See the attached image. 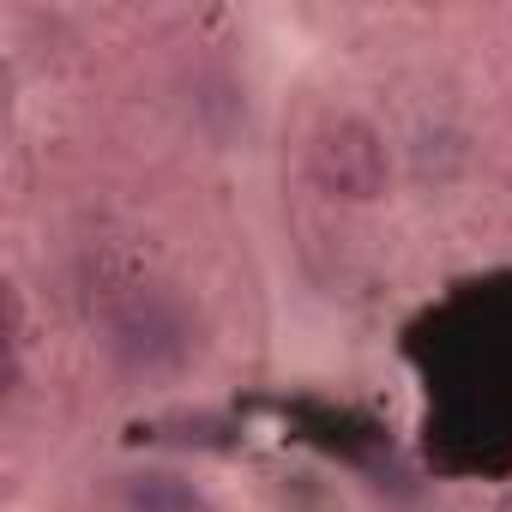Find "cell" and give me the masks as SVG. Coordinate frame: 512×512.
I'll return each instance as SVG.
<instances>
[{
	"label": "cell",
	"instance_id": "obj_2",
	"mask_svg": "<svg viewBox=\"0 0 512 512\" xmlns=\"http://www.w3.org/2000/svg\"><path fill=\"white\" fill-rule=\"evenodd\" d=\"M109 350L133 374H169V368H181L193 356V326L169 296L139 290L109 314Z\"/></svg>",
	"mask_w": 512,
	"mask_h": 512
},
{
	"label": "cell",
	"instance_id": "obj_3",
	"mask_svg": "<svg viewBox=\"0 0 512 512\" xmlns=\"http://www.w3.org/2000/svg\"><path fill=\"white\" fill-rule=\"evenodd\" d=\"M115 506L121 512H205L199 488L187 476H175V470H133V476H121Z\"/></svg>",
	"mask_w": 512,
	"mask_h": 512
},
{
	"label": "cell",
	"instance_id": "obj_4",
	"mask_svg": "<svg viewBox=\"0 0 512 512\" xmlns=\"http://www.w3.org/2000/svg\"><path fill=\"white\" fill-rule=\"evenodd\" d=\"M500 512H512V494H506V500H500Z\"/></svg>",
	"mask_w": 512,
	"mask_h": 512
},
{
	"label": "cell",
	"instance_id": "obj_1",
	"mask_svg": "<svg viewBox=\"0 0 512 512\" xmlns=\"http://www.w3.org/2000/svg\"><path fill=\"white\" fill-rule=\"evenodd\" d=\"M308 175H314L320 193L362 205V199H380V193H386L392 157H386V139H380L368 121L338 115V121H326V127L314 133V145H308Z\"/></svg>",
	"mask_w": 512,
	"mask_h": 512
}]
</instances>
